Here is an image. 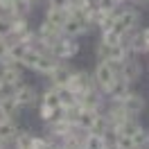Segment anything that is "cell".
<instances>
[{"instance_id": "83f0119b", "label": "cell", "mask_w": 149, "mask_h": 149, "mask_svg": "<svg viewBox=\"0 0 149 149\" xmlns=\"http://www.w3.org/2000/svg\"><path fill=\"white\" fill-rule=\"evenodd\" d=\"M131 5H136V7H147L149 0H131Z\"/></svg>"}, {"instance_id": "ffe728a7", "label": "cell", "mask_w": 149, "mask_h": 149, "mask_svg": "<svg viewBox=\"0 0 149 149\" xmlns=\"http://www.w3.org/2000/svg\"><path fill=\"white\" fill-rule=\"evenodd\" d=\"M142 129V124L138 122V118L136 115H131V118H127V120L122 122L120 127H115V133H124V136H133L136 131Z\"/></svg>"}, {"instance_id": "e0dca14e", "label": "cell", "mask_w": 149, "mask_h": 149, "mask_svg": "<svg viewBox=\"0 0 149 149\" xmlns=\"http://www.w3.org/2000/svg\"><path fill=\"white\" fill-rule=\"evenodd\" d=\"M27 52V45L23 43V41H9V50H7V56L5 59H9L14 63H20V59L25 56Z\"/></svg>"}, {"instance_id": "5bb4252c", "label": "cell", "mask_w": 149, "mask_h": 149, "mask_svg": "<svg viewBox=\"0 0 149 149\" xmlns=\"http://www.w3.org/2000/svg\"><path fill=\"white\" fill-rule=\"evenodd\" d=\"M68 14H70V9H59V7H47L45 9V23H50L52 27H56V29H61L63 27V23H65V18H68Z\"/></svg>"}, {"instance_id": "4316f807", "label": "cell", "mask_w": 149, "mask_h": 149, "mask_svg": "<svg viewBox=\"0 0 149 149\" xmlns=\"http://www.w3.org/2000/svg\"><path fill=\"white\" fill-rule=\"evenodd\" d=\"M7 50H9V41L7 38H0V61L7 56Z\"/></svg>"}, {"instance_id": "7a4b0ae2", "label": "cell", "mask_w": 149, "mask_h": 149, "mask_svg": "<svg viewBox=\"0 0 149 149\" xmlns=\"http://www.w3.org/2000/svg\"><path fill=\"white\" fill-rule=\"evenodd\" d=\"M118 68H120V63H111V61H97V65H95V72H93V81H95V86H97L102 93L113 84V79L118 77Z\"/></svg>"}, {"instance_id": "8992f818", "label": "cell", "mask_w": 149, "mask_h": 149, "mask_svg": "<svg viewBox=\"0 0 149 149\" xmlns=\"http://www.w3.org/2000/svg\"><path fill=\"white\" fill-rule=\"evenodd\" d=\"M77 52H79V43H77V38L65 36V34L59 38V43L52 47V54H54L56 59H61V61H68V59H72Z\"/></svg>"}, {"instance_id": "836d02e7", "label": "cell", "mask_w": 149, "mask_h": 149, "mask_svg": "<svg viewBox=\"0 0 149 149\" xmlns=\"http://www.w3.org/2000/svg\"><path fill=\"white\" fill-rule=\"evenodd\" d=\"M0 2H2V0H0Z\"/></svg>"}, {"instance_id": "e575fe53", "label": "cell", "mask_w": 149, "mask_h": 149, "mask_svg": "<svg viewBox=\"0 0 149 149\" xmlns=\"http://www.w3.org/2000/svg\"><path fill=\"white\" fill-rule=\"evenodd\" d=\"M147 52H149V50H147Z\"/></svg>"}, {"instance_id": "d4e9b609", "label": "cell", "mask_w": 149, "mask_h": 149, "mask_svg": "<svg viewBox=\"0 0 149 149\" xmlns=\"http://www.w3.org/2000/svg\"><path fill=\"white\" fill-rule=\"evenodd\" d=\"M9 34H11V18L0 16V38H7Z\"/></svg>"}, {"instance_id": "1f68e13d", "label": "cell", "mask_w": 149, "mask_h": 149, "mask_svg": "<svg viewBox=\"0 0 149 149\" xmlns=\"http://www.w3.org/2000/svg\"><path fill=\"white\" fill-rule=\"evenodd\" d=\"M29 2H38V0H29Z\"/></svg>"}, {"instance_id": "7c38bea8", "label": "cell", "mask_w": 149, "mask_h": 149, "mask_svg": "<svg viewBox=\"0 0 149 149\" xmlns=\"http://www.w3.org/2000/svg\"><path fill=\"white\" fill-rule=\"evenodd\" d=\"M122 104H124V109H127V111H129L131 115H136V118H138L140 113L145 111V106H147L145 97H142L140 93H133V91H131V93L127 95L124 100H122Z\"/></svg>"}, {"instance_id": "ba28073f", "label": "cell", "mask_w": 149, "mask_h": 149, "mask_svg": "<svg viewBox=\"0 0 149 149\" xmlns=\"http://www.w3.org/2000/svg\"><path fill=\"white\" fill-rule=\"evenodd\" d=\"M0 77L7 88H16L18 84H23V65L20 63H5L0 65Z\"/></svg>"}, {"instance_id": "2e32d148", "label": "cell", "mask_w": 149, "mask_h": 149, "mask_svg": "<svg viewBox=\"0 0 149 149\" xmlns=\"http://www.w3.org/2000/svg\"><path fill=\"white\" fill-rule=\"evenodd\" d=\"M38 102L45 104V106H52V109L61 106V88H56V86L50 84V88L43 91V95H41V100H38Z\"/></svg>"}, {"instance_id": "9a60e30c", "label": "cell", "mask_w": 149, "mask_h": 149, "mask_svg": "<svg viewBox=\"0 0 149 149\" xmlns=\"http://www.w3.org/2000/svg\"><path fill=\"white\" fill-rule=\"evenodd\" d=\"M16 133H18V124L14 122V118L0 120V138L5 140L7 145H11V140L16 138Z\"/></svg>"}, {"instance_id": "ac0fdd59", "label": "cell", "mask_w": 149, "mask_h": 149, "mask_svg": "<svg viewBox=\"0 0 149 149\" xmlns=\"http://www.w3.org/2000/svg\"><path fill=\"white\" fill-rule=\"evenodd\" d=\"M32 142H34V133L29 129H18V133H16V138L11 140V145H14V149H32Z\"/></svg>"}, {"instance_id": "8fae6325", "label": "cell", "mask_w": 149, "mask_h": 149, "mask_svg": "<svg viewBox=\"0 0 149 149\" xmlns=\"http://www.w3.org/2000/svg\"><path fill=\"white\" fill-rule=\"evenodd\" d=\"M70 74H72V70H70L68 65L59 63L52 72L47 74V79H50V84L56 86V88H65V86H68V79H70Z\"/></svg>"}, {"instance_id": "44dd1931", "label": "cell", "mask_w": 149, "mask_h": 149, "mask_svg": "<svg viewBox=\"0 0 149 149\" xmlns=\"http://www.w3.org/2000/svg\"><path fill=\"white\" fill-rule=\"evenodd\" d=\"M102 36H100V41L102 43H106V45H118V43H122V34H118L115 29H104V32H100Z\"/></svg>"}, {"instance_id": "6da1fadb", "label": "cell", "mask_w": 149, "mask_h": 149, "mask_svg": "<svg viewBox=\"0 0 149 149\" xmlns=\"http://www.w3.org/2000/svg\"><path fill=\"white\" fill-rule=\"evenodd\" d=\"M140 25V11L136 7H127V9H118V18L113 23V29L118 34H129L133 29H138Z\"/></svg>"}, {"instance_id": "5b68a950", "label": "cell", "mask_w": 149, "mask_h": 149, "mask_svg": "<svg viewBox=\"0 0 149 149\" xmlns=\"http://www.w3.org/2000/svg\"><path fill=\"white\" fill-rule=\"evenodd\" d=\"M11 95L16 97V102L20 104V109H29V106L38 104V100H41V95L36 93V88L29 86V84H18L16 88H11Z\"/></svg>"}, {"instance_id": "f546056e", "label": "cell", "mask_w": 149, "mask_h": 149, "mask_svg": "<svg viewBox=\"0 0 149 149\" xmlns=\"http://www.w3.org/2000/svg\"><path fill=\"white\" fill-rule=\"evenodd\" d=\"M2 91H7V86H5V81H2V77H0V93Z\"/></svg>"}, {"instance_id": "cb8c5ba5", "label": "cell", "mask_w": 149, "mask_h": 149, "mask_svg": "<svg viewBox=\"0 0 149 149\" xmlns=\"http://www.w3.org/2000/svg\"><path fill=\"white\" fill-rule=\"evenodd\" d=\"M95 5H97V9H100V11H115L122 2H120V0H95Z\"/></svg>"}, {"instance_id": "d6a6232c", "label": "cell", "mask_w": 149, "mask_h": 149, "mask_svg": "<svg viewBox=\"0 0 149 149\" xmlns=\"http://www.w3.org/2000/svg\"><path fill=\"white\" fill-rule=\"evenodd\" d=\"M120 2H124V0H120Z\"/></svg>"}, {"instance_id": "d6986e66", "label": "cell", "mask_w": 149, "mask_h": 149, "mask_svg": "<svg viewBox=\"0 0 149 149\" xmlns=\"http://www.w3.org/2000/svg\"><path fill=\"white\" fill-rule=\"evenodd\" d=\"M81 149H109L106 142H104V136L100 133H86L84 136V142H81Z\"/></svg>"}, {"instance_id": "3957f363", "label": "cell", "mask_w": 149, "mask_h": 149, "mask_svg": "<svg viewBox=\"0 0 149 149\" xmlns=\"http://www.w3.org/2000/svg\"><path fill=\"white\" fill-rule=\"evenodd\" d=\"M91 23L79 14V11H74L70 9V14H68V18H65L63 23V27H61V32H63L65 36H72V38H79V36H84V34H88L91 32Z\"/></svg>"}, {"instance_id": "484cf974", "label": "cell", "mask_w": 149, "mask_h": 149, "mask_svg": "<svg viewBox=\"0 0 149 149\" xmlns=\"http://www.w3.org/2000/svg\"><path fill=\"white\" fill-rule=\"evenodd\" d=\"M50 7H59V9H70V0H47Z\"/></svg>"}, {"instance_id": "f1b7e54d", "label": "cell", "mask_w": 149, "mask_h": 149, "mask_svg": "<svg viewBox=\"0 0 149 149\" xmlns=\"http://www.w3.org/2000/svg\"><path fill=\"white\" fill-rule=\"evenodd\" d=\"M140 32H142V38H145V43H147V50H149V27L140 29Z\"/></svg>"}, {"instance_id": "30bf717a", "label": "cell", "mask_w": 149, "mask_h": 149, "mask_svg": "<svg viewBox=\"0 0 149 149\" xmlns=\"http://www.w3.org/2000/svg\"><path fill=\"white\" fill-rule=\"evenodd\" d=\"M100 115H102V111H91V109H81V111H79V115L74 118L72 124H74V127H77L79 131H86V133H88V131L93 129L95 120H97Z\"/></svg>"}, {"instance_id": "4dcf8cb0", "label": "cell", "mask_w": 149, "mask_h": 149, "mask_svg": "<svg viewBox=\"0 0 149 149\" xmlns=\"http://www.w3.org/2000/svg\"><path fill=\"white\" fill-rule=\"evenodd\" d=\"M0 149H7V142H5L2 138H0Z\"/></svg>"}, {"instance_id": "603a6c76", "label": "cell", "mask_w": 149, "mask_h": 149, "mask_svg": "<svg viewBox=\"0 0 149 149\" xmlns=\"http://www.w3.org/2000/svg\"><path fill=\"white\" fill-rule=\"evenodd\" d=\"M113 149H136L133 138H131V136H124V133H118V136H115V145H113Z\"/></svg>"}, {"instance_id": "9c48e42d", "label": "cell", "mask_w": 149, "mask_h": 149, "mask_svg": "<svg viewBox=\"0 0 149 149\" xmlns=\"http://www.w3.org/2000/svg\"><path fill=\"white\" fill-rule=\"evenodd\" d=\"M129 93H131V84H129V81H124L122 77H115V79H113V84L104 91L106 102H122Z\"/></svg>"}, {"instance_id": "7402d4cb", "label": "cell", "mask_w": 149, "mask_h": 149, "mask_svg": "<svg viewBox=\"0 0 149 149\" xmlns=\"http://www.w3.org/2000/svg\"><path fill=\"white\" fill-rule=\"evenodd\" d=\"M133 145H136V149H145V147H149V131L142 127L140 131H136L133 136Z\"/></svg>"}, {"instance_id": "277c9868", "label": "cell", "mask_w": 149, "mask_h": 149, "mask_svg": "<svg viewBox=\"0 0 149 149\" xmlns=\"http://www.w3.org/2000/svg\"><path fill=\"white\" fill-rule=\"evenodd\" d=\"M93 86H95V81H93V74H91V72H86V70H72L70 79H68V86H65V91L72 93L74 97H77V95L91 91Z\"/></svg>"}, {"instance_id": "52a82bcc", "label": "cell", "mask_w": 149, "mask_h": 149, "mask_svg": "<svg viewBox=\"0 0 149 149\" xmlns=\"http://www.w3.org/2000/svg\"><path fill=\"white\" fill-rule=\"evenodd\" d=\"M140 74H142V65H140V61L133 59V56H127L120 63V68H118V77H122V79L129 81V84H136L140 79Z\"/></svg>"}, {"instance_id": "4fadbf2b", "label": "cell", "mask_w": 149, "mask_h": 149, "mask_svg": "<svg viewBox=\"0 0 149 149\" xmlns=\"http://www.w3.org/2000/svg\"><path fill=\"white\" fill-rule=\"evenodd\" d=\"M0 111L5 113L7 118H16L20 113V104L16 102V97L11 95V91L9 93H5V91L0 93Z\"/></svg>"}]
</instances>
